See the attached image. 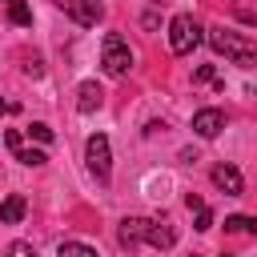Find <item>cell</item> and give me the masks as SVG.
Returning <instances> with one entry per match:
<instances>
[{
  "label": "cell",
  "instance_id": "cell-23",
  "mask_svg": "<svg viewBox=\"0 0 257 257\" xmlns=\"http://www.w3.org/2000/svg\"><path fill=\"white\" fill-rule=\"evenodd\" d=\"M153 4H169V0H153Z\"/></svg>",
  "mask_w": 257,
  "mask_h": 257
},
{
  "label": "cell",
  "instance_id": "cell-9",
  "mask_svg": "<svg viewBox=\"0 0 257 257\" xmlns=\"http://www.w3.org/2000/svg\"><path fill=\"white\" fill-rule=\"evenodd\" d=\"M145 233H149L145 217H124L116 229V241H120V249H137V245H145Z\"/></svg>",
  "mask_w": 257,
  "mask_h": 257
},
{
  "label": "cell",
  "instance_id": "cell-5",
  "mask_svg": "<svg viewBox=\"0 0 257 257\" xmlns=\"http://www.w3.org/2000/svg\"><path fill=\"white\" fill-rule=\"evenodd\" d=\"M56 8H60L64 16H72L80 28H92V24L104 16V4H100V0H56Z\"/></svg>",
  "mask_w": 257,
  "mask_h": 257
},
{
  "label": "cell",
  "instance_id": "cell-10",
  "mask_svg": "<svg viewBox=\"0 0 257 257\" xmlns=\"http://www.w3.org/2000/svg\"><path fill=\"white\" fill-rule=\"evenodd\" d=\"M104 104V88L96 84V80H80V88H76V108L88 116V112H96Z\"/></svg>",
  "mask_w": 257,
  "mask_h": 257
},
{
  "label": "cell",
  "instance_id": "cell-14",
  "mask_svg": "<svg viewBox=\"0 0 257 257\" xmlns=\"http://www.w3.org/2000/svg\"><path fill=\"white\" fill-rule=\"evenodd\" d=\"M225 233H257V217L233 213V217H225Z\"/></svg>",
  "mask_w": 257,
  "mask_h": 257
},
{
  "label": "cell",
  "instance_id": "cell-19",
  "mask_svg": "<svg viewBox=\"0 0 257 257\" xmlns=\"http://www.w3.org/2000/svg\"><path fill=\"white\" fill-rule=\"evenodd\" d=\"M24 72H28V76H40V72H44V64H40V60H36V56H32V60H28V64H24Z\"/></svg>",
  "mask_w": 257,
  "mask_h": 257
},
{
  "label": "cell",
  "instance_id": "cell-4",
  "mask_svg": "<svg viewBox=\"0 0 257 257\" xmlns=\"http://www.w3.org/2000/svg\"><path fill=\"white\" fill-rule=\"evenodd\" d=\"M84 161H88V173H92L100 185L112 181V149H108V137H104V133H92V137L84 141Z\"/></svg>",
  "mask_w": 257,
  "mask_h": 257
},
{
  "label": "cell",
  "instance_id": "cell-17",
  "mask_svg": "<svg viewBox=\"0 0 257 257\" xmlns=\"http://www.w3.org/2000/svg\"><path fill=\"white\" fill-rule=\"evenodd\" d=\"M4 257H36V249H32L28 241H12V245L4 249Z\"/></svg>",
  "mask_w": 257,
  "mask_h": 257
},
{
  "label": "cell",
  "instance_id": "cell-13",
  "mask_svg": "<svg viewBox=\"0 0 257 257\" xmlns=\"http://www.w3.org/2000/svg\"><path fill=\"white\" fill-rule=\"evenodd\" d=\"M4 8H8V20L16 28H32V8L24 0H4Z\"/></svg>",
  "mask_w": 257,
  "mask_h": 257
},
{
  "label": "cell",
  "instance_id": "cell-20",
  "mask_svg": "<svg viewBox=\"0 0 257 257\" xmlns=\"http://www.w3.org/2000/svg\"><path fill=\"white\" fill-rule=\"evenodd\" d=\"M193 80H213V64H201V68L193 72Z\"/></svg>",
  "mask_w": 257,
  "mask_h": 257
},
{
  "label": "cell",
  "instance_id": "cell-8",
  "mask_svg": "<svg viewBox=\"0 0 257 257\" xmlns=\"http://www.w3.org/2000/svg\"><path fill=\"white\" fill-rule=\"evenodd\" d=\"M209 177H213V185H217L225 197H241V193H245V181H241V173H237L233 165H213Z\"/></svg>",
  "mask_w": 257,
  "mask_h": 257
},
{
  "label": "cell",
  "instance_id": "cell-21",
  "mask_svg": "<svg viewBox=\"0 0 257 257\" xmlns=\"http://www.w3.org/2000/svg\"><path fill=\"white\" fill-rule=\"evenodd\" d=\"M185 205H189V209H193V213H197V209H205V201H201V197H197V193H189V197H185Z\"/></svg>",
  "mask_w": 257,
  "mask_h": 257
},
{
  "label": "cell",
  "instance_id": "cell-7",
  "mask_svg": "<svg viewBox=\"0 0 257 257\" xmlns=\"http://www.w3.org/2000/svg\"><path fill=\"white\" fill-rule=\"evenodd\" d=\"M221 128H225V112H221V108H201V112H193V133H197L201 141H213Z\"/></svg>",
  "mask_w": 257,
  "mask_h": 257
},
{
  "label": "cell",
  "instance_id": "cell-11",
  "mask_svg": "<svg viewBox=\"0 0 257 257\" xmlns=\"http://www.w3.org/2000/svg\"><path fill=\"white\" fill-rule=\"evenodd\" d=\"M145 245H153V249H173L177 245V229L169 225V221H149V233H145Z\"/></svg>",
  "mask_w": 257,
  "mask_h": 257
},
{
  "label": "cell",
  "instance_id": "cell-22",
  "mask_svg": "<svg viewBox=\"0 0 257 257\" xmlns=\"http://www.w3.org/2000/svg\"><path fill=\"white\" fill-rule=\"evenodd\" d=\"M0 112H16V104L12 100H0Z\"/></svg>",
  "mask_w": 257,
  "mask_h": 257
},
{
  "label": "cell",
  "instance_id": "cell-15",
  "mask_svg": "<svg viewBox=\"0 0 257 257\" xmlns=\"http://www.w3.org/2000/svg\"><path fill=\"white\" fill-rule=\"evenodd\" d=\"M60 257H96V249L84 241H60Z\"/></svg>",
  "mask_w": 257,
  "mask_h": 257
},
{
  "label": "cell",
  "instance_id": "cell-16",
  "mask_svg": "<svg viewBox=\"0 0 257 257\" xmlns=\"http://www.w3.org/2000/svg\"><path fill=\"white\" fill-rule=\"evenodd\" d=\"M28 137L40 141V145H52V128H48L44 120H32V124H28Z\"/></svg>",
  "mask_w": 257,
  "mask_h": 257
},
{
  "label": "cell",
  "instance_id": "cell-3",
  "mask_svg": "<svg viewBox=\"0 0 257 257\" xmlns=\"http://www.w3.org/2000/svg\"><path fill=\"white\" fill-rule=\"evenodd\" d=\"M197 44H201V24H197L189 12L173 16V20H169V48H173V56H189Z\"/></svg>",
  "mask_w": 257,
  "mask_h": 257
},
{
  "label": "cell",
  "instance_id": "cell-12",
  "mask_svg": "<svg viewBox=\"0 0 257 257\" xmlns=\"http://www.w3.org/2000/svg\"><path fill=\"white\" fill-rule=\"evenodd\" d=\"M24 213H28V201H24L20 193H8V197L0 201V225H20Z\"/></svg>",
  "mask_w": 257,
  "mask_h": 257
},
{
  "label": "cell",
  "instance_id": "cell-18",
  "mask_svg": "<svg viewBox=\"0 0 257 257\" xmlns=\"http://www.w3.org/2000/svg\"><path fill=\"white\" fill-rule=\"evenodd\" d=\"M193 229H201V233H205V229H213V209H209V205H205V209H197V221H193Z\"/></svg>",
  "mask_w": 257,
  "mask_h": 257
},
{
  "label": "cell",
  "instance_id": "cell-24",
  "mask_svg": "<svg viewBox=\"0 0 257 257\" xmlns=\"http://www.w3.org/2000/svg\"><path fill=\"white\" fill-rule=\"evenodd\" d=\"M193 257H197V253H193Z\"/></svg>",
  "mask_w": 257,
  "mask_h": 257
},
{
  "label": "cell",
  "instance_id": "cell-1",
  "mask_svg": "<svg viewBox=\"0 0 257 257\" xmlns=\"http://www.w3.org/2000/svg\"><path fill=\"white\" fill-rule=\"evenodd\" d=\"M209 44H213V52H221V56L233 60V64H253V60H257V40L245 36V32H233V28H209Z\"/></svg>",
  "mask_w": 257,
  "mask_h": 257
},
{
  "label": "cell",
  "instance_id": "cell-6",
  "mask_svg": "<svg viewBox=\"0 0 257 257\" xmlns=\"http://www.w3.org/2000/svg\"><path fill=\"white\" fill-rule=\"evenodd\" d=\"M4 145H8V153H12L20 165H28V169H40V165L48 161V153H44V149H28V145H24V137H20L16 128H8V133H4Z\"/></svg>",
  "mask_w": 257,
  "mask_h": 257
},
{
  "label": "cell",
  "instance_id": "cell-2",
  "mask_svg": "<svg viewBox=\"0 0 257 257\" xmlns=\"http://www.w3.org/2000/svg\"><path fill=\"white\" fill-rule=\"evenodd\" d=\"M100 68L108 76H124L133 68V48H128V40L120 32H104V40H100Z\"/></svg>",
  "mask_w": 257,
  "mask_h": 257
}]
</instances>
